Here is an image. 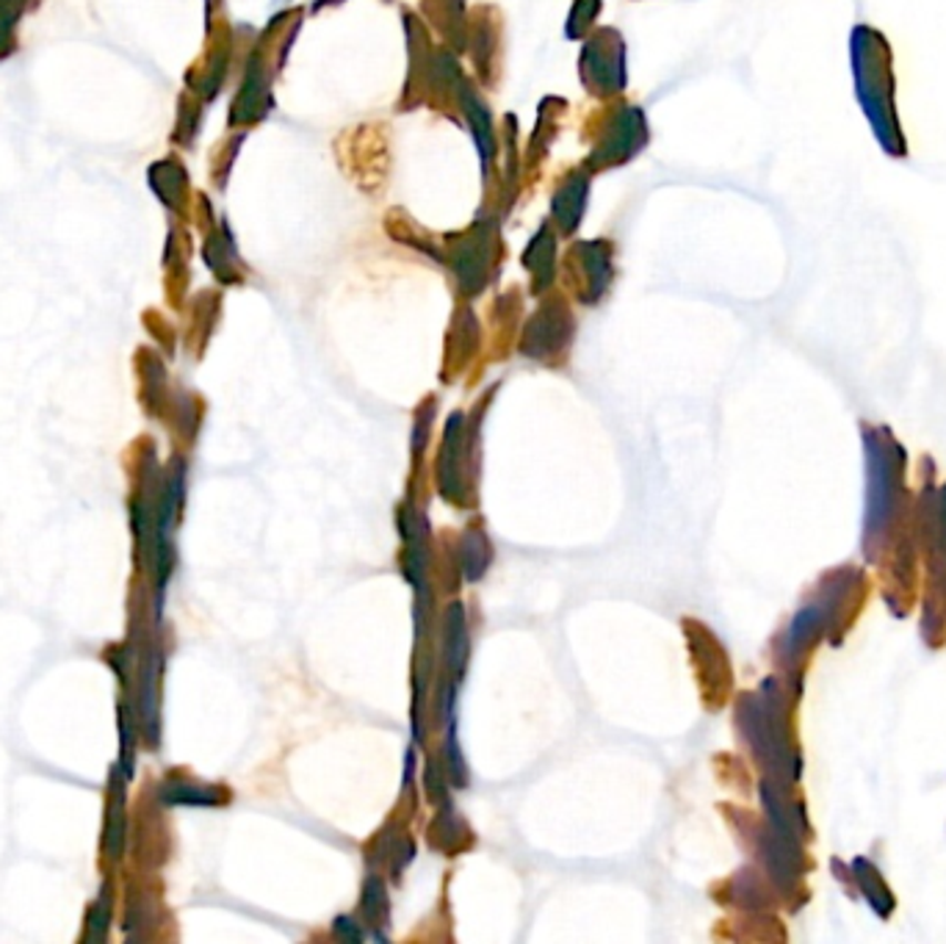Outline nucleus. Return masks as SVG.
<instances>
[{
  "instance_id": "f257e3e1",
  "label": "nucleus",
  "mask_w": 946,
  "mask_h": 944,
  "mask_svg": "<svg viewBox=\"0 0 946 944\" xmlns=\"http://www.w3.org/2000/svg\"><path fill=\"white\" fill-rule=\"evenodd\" d=\"M850 64L855 78V98L872 125L883 153L894 161L908 159V136L897 111V75L894 50L886 33L875 26H855L850 31Z\"/></svg>"
}]
</instances>
